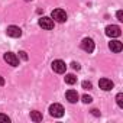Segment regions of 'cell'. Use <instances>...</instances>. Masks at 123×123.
I'll return each mask as SVG.
<instances>
[{
  "mask_svg": "<svg viewBox=\"0 0 123 123\" xmlns=\"http://www.w3.org/2000/svg\"><path fill=\"white\" fill-rule=\"evenodd\" d=\"M116 15H117V19H119L120 22H123V12H122V10H119Z\"/></svg>",
  "mask_w": 123,
  "mask_h": 123,
  "instance_id": "obj_18",
  "label": "cell"
},
{
  "mask_svg": "<svg viewBox=\"0 0 123 123\" xmlns=\"http://www.w3.org/2000/svg\"><path fill=\"white\" fill-rule=\"evenodd\" d=\"M49 113L54 117H62L64 116V107L58 103H54V104L49 106Z\"/></svg>",
  "mask_w": 123,
  "mask_h": 123,
  "instance_id": "obj_2",
  "label": "cell"
},
{
  "mask_svg": "<svg viewBox=\"0 0 123 123\" xmlns=\"http://www.w3.org/2000/svg\"><path fill=\"white\" fill-rule=\"evenodd\" d=\"M0 86H5V80H3L2 75H0Z\"/></svg>",
  "mask_w": 123,
  "mask_h": 123,
  "instance_id": "obj_22",
  "label": "cell"
},
{
  "mask_svg": "<svg viewBox=\"0 0 123 123\" xmlns=\"http://www.w3.org/2000/svg\"><path fill=\"white\" fill-rule=\"evenodd\" d=\"M3 59L6 61L9 65H12V67H18V65H19V58H18L16 54H13V52H6L5 56H3Z\"/></svg>",
  "mask_w": 123,
  "mask_h": 123,
  "instance_id": "obj_4",
  "label": "cell"
},
{
  "mask_svg": "<svg viewBox=\"0 0 123 123\" xmlns=\"http://www.w3.org/2000/svg\"><path fill=\"white\" fill-rule=\"evenodd\" d=\"M19 55H20V58H22V59H25V61L28 59V55H26V52H23V51H20V52H19Z\"/></svg>",
  "mask_w": 123,
  "mask_h": 123,
  "instance_id": "obj_19",
  "label": "cell"
},
{
  "mask_svg": "<svg viewBox=\"0 0 123 123\" xmlns=\"http://www.w3.org/2000/svg\"><path fill=\"white\" fill-rule=\"evenodd\" d=\"M106 35L110 36V38H119L122 35V31L117 25H109L106 28Z\"/></svg>",
  "mask_w": 123,
  "mask_h": 123,
  "instance_id": "obj_3",
  "label": "cell"
},
{
  "mask_svg": "<svg viewBox=\"0 0 123 123\" xmlns=\"http://www.w3.org/2000/svg\"><path fill=\"white\" fill-rule=\"evenodd\" d=\"M65 97H67V100H68L70 103H77L78 98H80V96H78V93H77L75 90H68V91L65 93Z\"/></svg>",
  "mask_w": 123,
  "mask_h": 123,
  "instance_id": "obj_10",
  "label": "cell"
},
{
  "mask_svg": "<svg viewBox=\"0 0 123 123\" xmlns=\"http://www.w3.org/2000/svg\"><path fill=\"white\" fill-rule=\"evenodd\" d=\"M31 119L33 120V122H42V114H41V111H36V110H33V111H31Z\"/></svg>",
  "mask_w": 123,
  "mask_h": 123,
  "instance_id": "obj_12",
  "label": "cell"
},
{
  "mask_svg": "<svg viewBox=\"0 0 123 123\" xmlns=\"http://www.w3.org/2000/svg\"><path fill=\"white\" fill-rule=\"evenodd\" d=\"M83 88L84 90H91L93 88V84L90 81H83Z\"/></svg>",
  "mask_w": 123,
  "mask_h": 123,
  "instance_id": "obj_15",
  "label": "cell"
},
{
  "mask_svg": "<svg viewBox=\"0 0 123 123\" xmlns=\"http://www.w3.org/2000/svg\"><path fill=\"white\" fill-rule=\"evenodd\" d=\"M98 86H100V88H101L103 91H110L114 84H113V81L109 80V78H101V80L98 81Z\"/></svg>",
  "mask_w": 123,
  "mask_h": 123,
  "instance_id": "obj_9",
  "label": "cell"
},
{
  "mask_svg": "<svg viewBox=\"0 0 123 123\" xmlns=\"http://www.w3.org/2000/svg\"><path fill=\"white\" fill-rule=\"evenodd\" d=\"M116 101H117V106H119L120 109H123V94H122V93H119V94L116 96Z\"/></svg>",
  "mask_w": 123,
  "mask_h": 123,
  "instance_id": "obj_14",
  "label": "cell"
},
{
  "mask_svg": "<svg viewBox=\"0 0 123 123\" xmlns=\"http://www.w3.org/2000/svg\"><path fill=\"white\" fill-rule=\"evenodd\" d=\"M51 16H52V19L55 22H59V23L67 22V13L62 9H55V10H52V15Z\"/></svg>",
  "mask_w": 123,
  "mask_h": 123,
  "instance_id": "obj_1",
  "label": "cell"
},
{
  "mask_svg": "<svg viewBox=\"0 0 123 123\" xmlns=\"http://www.w3.org/2000/svg\"><path fill=\"white\" fill-rule=\"evenodd\" d=\"M52 70L58 74H64L65 70H67V65L64 61H61V59H55L54 62H52Z\"/></svg>",
  "mask_w": 123,
  "mask_h": 123,
  "instance_id": "obj_5",
  "label": "cell"
},
{
  "mask_svg": "<svg viewBox=\"0 0 123 123\" xmlns=\"http://www.w3.org/2000/svg\"><path fill=\"white\" fill-rule=\"evenodd\" d=\"M91 113H93L94 116H100V111H98L97 109H93V110H91Z\"/></svg>",
  "mask_w": 123,
  "mask_h": 123,
  "instance_id": "obj_21",
  "label": "cell"
},
{
  "mask_svg": "<svg viewBox=\"0 0 123 123\" xmlns=\"http://www.w3.org/2000/svg\"><path fill=\"white\" fill-rule=\"evenodd\" d=\"M83 101H84L86 104H88V103H91V101H93V98H91L90 96H87V94H86V96H83Z\"/></svg>",
  "mask_w": 123,
  "mask_h": 123,
  "instance_id": "obj_17",
  "label": "cell"
},
{
  "mask_svg": "<svg viewBox=\"0 0 123 123\" xmlns=\"http://www.w3.org/2000/svg\"><path fill=\"white\" fill-rule=\"evenodd\" d=\"M81 49H84L86 52L91 54V52L94 51V42H93V39H90V38H84L83 42H81Z\"/></svg>",
  "mask_w": 123,
  "mask_h": 123,
  "instance_id": "obj_6",
  "label": "cell"
},
{
  "mask_svg": "<svg viewBox=\"0 0 123 123\" xmlns=\"http://www.w3.org/2000/svg\"><path fill=\"white\" fill-rule=\"evenodd\" d=\"M0 122H6V123H9V122H10V117L6 116V114H0Z\"/></svg>",
  "mask_w": 123,
  "mask_h": 123,
  "instance_id": "obj_16",
  "label": "cell"
},
{
  "mask_svg": "<svg viewBox=\"0 0 123 123\" xmlns=\"http://www.w3.org/2000/svg\"><path fill=\"white\" fill-rule=\"evenodd\" d=\"M71 67H73L74 70H77V71L80 70V64H78V62H73V64H71Z\"/></svg>",
  "mask_w": 123,
  "mask_h": 123,
  "instance_id": "obj_20",
  "label": "cell"
},
{
  "mask_svg": "<svg viewBox=\"0 0 123 123\" xmlns=\"http://www.w3.org/2000/svg\"><path fill=\"white\" fill-rule=\"evenodd\" d=\"M109 48L113 51V52H120L122 49H123V45H122V42L120 41H110L109 42Z\"/></svg>",
  "mask_w": 123,
  "mask_h": 123,
  "instance_id": "obj_11",
  "label": "cell"
},
{
  "mask_svg": "<svg viewBox=\"0 0 123 123\" xmlns=\"http://www.w3.org/2000/svg\"><path fill=\"white\" fill-rule=\"evenodd\" d=\"M6 33H7L10 38H19V36L22 35V29H20L19 26L12 25V26H9V28L6 29Z\"/></svg>",
  "mask_w": 123,
  "mask_h": 123,
  "instance_id": "obj_8",
  "label": "cell"
},
{
  "mask_svg": "<svg viewBox=\"0 0 123 123\" xmlns=\"http://www.w3.org/2000/svg\"><path fill=\"white\" fill-rule=\"evenodd\" d=\"M65 83L70 84V86H73V84L77 83V77H75L74 74H67V75H65Z\"/></svg>",
  "mask_w": 123,
  "mask_h": 123,
  "instance_id": "obj_13",
  "label": "cell"
},
{
  "mask_svg": "<svg viewBox=\"0 0 123 123\" xmlns=\"http://www.w3.org/2000/svg\"><path fill=\"white\" fill-rule=\"evenodd\" d=\"M25 2H32V0H25Z\"/></svg>",
  "mask_w": 123,
  "mask_h": 123,
  "instance_id": "obj_23",
  "label": "cell"
},
{
  "mask_svg": "<svg viewBox=\"0 0 123 123\" xmlns=\"http://www.w3.org/2000/svg\"><path fill=\"white\" fill-rule=\"evenodd\" d=\"M39 26L43 28V29H46V31H51V29L54 28V20H52L51 18L43 16V18L39 19Z\"/></svg>",
  "mask_w": 123,
  "mask_h": 123,
  "instance_id": "obj_7",
  "label": "cell"
}]
</instances>
